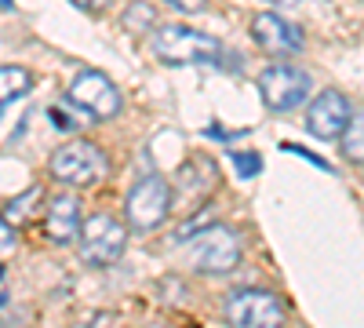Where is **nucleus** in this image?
<instances>
[{"instance_id":"aec40b11","label":"nucleus","mask_w":364,"mask_h":328,"mask_svg":"<svg viewBox=\"0 0 364 328\" xmlns=\"http://www.w3.org/2000/svg\"><path fill=\"white\" fill-rule=\"evenodd\" d=\"M4 11H11V0H4Z\"/></svg>"},{"instance_id":"f257e3e1","label":"nucleus","mask_w":364,"mask_h":328,"mask_svg":"<svg viewBox=\"0 0 364 328\" xmlns=\"http://www.w3.org/2000/svg\"><path fill=\"white\" fill-rule=\"evenodd\" d=\"M154 55L168 66H190V63H219V41H211L208 33H197L190 26H161L154 33Z\"/></svg>"},{"instance_id":"f8f14e48","label":"nucleus","mask_w":364,"mask_h":328,"mask_svg":"<svg viewBox=\"0 0 364 328\" xmlns=\"http://www.w3.org/2000/svg\"><path fill=\"white\" fill-rule=\"evenodd\" d=\"M29 88H33V77H29L22 66H4V70H0V99H4V110L15 99H22Z\"/></svg>"},{"instance_id":"a211bd4d","label":"nucleus","mask_w":364,"mask_h":328,"mask_svg":"<svg viewBox=\"0 0 364 328\" xmlns=\"http://www.w3.org/2000/svg\"><path fill=\"white\" fill-rule=\"evenodd\" d=\"M168 4L178 8V11H190V15L193 11H204V0H168Z\"/></svg>"},{"instance_id":"dca6fc26","label":"nucleus","mask_w":364,"mask_h":328,"mask_svg":"<svg viewBox=\"0 0 364 328\" xmlns=\"http://www.w3.org/2000/svg\"><path fill=\"white\" fill-rule=\"evenodd\" d=\"M233 157V168L240 171V175H259L262 171V161H259V154H230Z\"/></svg>"},{"instance_id":"39448f33","label":"nucleus","mask_w":364,"mask_h":328,"mask_svg":"<svg viewBox=\"0 0 364 328\" xmlns=\"http://www.w3.org/2000/svg\"><path fill=\"white\" fill-rule=\"evenodd\" d=\"M190 263L200 274H230L240 263V241L230 226H208L190 237Z\"/></svg>"},{"instance_id":"1a4fd4ad","label":"nucleus","mask_w":364,"mask_h":328,"mask_svg":"<svg viewBox=\"0 0 364 328\" xmlns=\"http://www.w3.org/2000/svg\"><path fill=\"white\" fill-rule=\"evenodd\" d=\"M252 41L266 51V55H295L302 51V33H299V26L284 22L281 15H273V11H259L252 18Z\"/></svg>"},{"instance_id":"9d476101","label":"nucleus","mask_w":364,"mask_h":328,"mask_svg":"<svg viewBox=\"0 0 364 328\" xmlns=\"http://www.w3.org/2000/svg\"><path fill=\"white\" fill-rule=\"evenodd\" d=\"M350 125V102L339 92H321L306 110V132L317 139H336Z\"/></svg>"},{"instance_id":"423d86ee","label":"nucleus","mask_w":364,"mask_h":328,"mask_svg":"<svg viewBox=\"0 0 364 328\" xmlns=\"http://www.w3.org/2000/svg\"><path fill=\"white\" fill-rule=\"evenodd\" d=\"M171 208V186L161 175H146L128 190L124 197V216L132 230H157Z\"/></svg>"},{"instance_id":"f03ea898","label":"nucleus","mask_w":364,"mask_h":328,"mask_svg":"<svg viewBox=\"0 0 364 328\" xmlns=\"http://www.w3.org/2000/svg\"><path fill=\"white\" fill-rule=\"evenodd\" d=\"M48 168H51V175L58 179V183H66V186H91V183H99V179H106L109 161L95 142L73 139V142L58 146V150L51 154Z\"/></svg>"},{"instance_id":"6e6552de","label":"nucleus","mask_w":364,"mask_h":328,"mask_svg":"<svg viewBox=\"0 0 364 328\" xmlns=\"http://www.w3.org/2000/svg\"><path fill=\"white\" fill-rule=\"evenodd\" d=\"M70 99L95 121H109V117L120 113V92L113 88L109 77L95 73V70H80L70 80Z\"/></svg>"},{"instance_id":"20e7f679","label":"nucleus","mask_w":364,"mask_h":328,"mask_svg":"<svg viewBox=\"0 0 364 328\" xmlns=\"http://www.w3.org/2000/svg\"><path fill=\"white\" fill-rule=\"evenodd\" d=\"M128 245V226L117 223L109 212H95L84 219L80 230V259L87 266H109L124 255Z\"/></svg>"},{"instance_id":"ddd939ff","label":"nucleus","mask_w":364,"mask_h":328,"mask_svg":"<svg viewBox=\"0 0 364 328\" xmlns=\"http://www.w3.org/2000/svg\"><path fill=\"white\" fill-rule=\"evenodd\" d=\"M339 139H343V157H350L353 164H364V113L350 117V125Z\"/></svg>"},{"instance_id":"f3484780","label":"nucleus","mask_w":364,"mask_h":328,"mask_svg":"<svg viewBox=\"0 0 364 328\" xmlns=\"http://www.w3.org/2000/svg\"><path fill=\"white\" fill-rule=\"evenodd\" d=\"M70 4H77L80 11H87V15H102L113 0H70Z\"/></svg>"},{"instance_id":"9b49d317","label":"nucleus","mask_w":364,"mask_h":328,"mask_svg":"<svg viewBox=\"0 0 364 328\" xmlns=\"http://www.w3.org/2000/svg\"><path fill=\"white\" fill-rule=\"evenodd\" d=\"M80 230H84L80 201H77L73 194H58V197L48 204V216H44V233H48V241H55V245L80 241Z\"/></svg>"},{"instance_id":"4468645a","label":"nucleus","mask_w":364,"mask_h":328,"mask_svg":"<svg viewBox=\"0 0 364 328\" xmlns=\"http://www.w3.org/2000/svg\"><path fill=\"white\" fill-rule=\"evenodd\" d=\"M77 110H80V106H77L73 99L55 102V106H51V121H55V128H58V132H80L84 121L77 117Z\"/></svg>"},{"instance_id":"2eb2a0df","label":"nucleus","mask_w":364,"mask_h":328,"mask_svg":"<svg viewBox=\"0 0 364 328\" xmlns=\"http://www.w3.org/2000/svg\"><path fill=\"white\" fill-rule=\"evenodd\" d=\"M37 201H41V190H29V194H22L18 201H11V204H8V223H18V219H26L29 204H37Z\"/></svg>"},{"instance_id":"7ed1b4c3","label":"nucleus","mask_w":364,"mask_h":328,"mask_svg":"<svg viewBox=\"0 0 364 328\" xmlns=\"http://www.w3.org/2000/svg\"><path fill=\"white\" fill-rule=\"evenodd\" d=\"M223 317L230 321V328H281L284 303L266 288H240L226 300Z\"/></svg>"},{"instance_id":"412c9836","label":"nucleus","mask_w":364,"mask_h":328,"mask_svg":"<svg viewBox=\"0 0 364 328\" xmlns=\"http://www.w3.org/2000/svg\"><path fill=\"white\" fill-rule=\"evenodd\" d=\"M288 4H291V0H288Z\"/></svg>"},{"instance_id":"0eeeda50","label":"nucleus","mask_w":364,"mask_h":328,"mask_svg":"<svg viewBox=\"0 0 364 328\" xmlns=\"http://www.w3.org/2000/svg\"><path fill=\"white\" fill-rule=\"evenodd\" d=\"M259 95L269 110H277V113H288L295 106L306 102L310 95V77L295 70V66H266L259 73Z\"/></svg>"},{"instance_id":"6ab92c4d","label":"nucleus","mask_w":364,"mask_h":328,"mask_svg":"<svg viewBox=\"0 0 364 328\" xmlns=\"http://www.w3.org/2000/svg\"><path fill=\"white\" fill-rule=\"evenodd\" d=\"M0 237H4V259L11 255V248H15V233H11V223L4 219V226H0Z\"/></svg>"}]
</instances>
